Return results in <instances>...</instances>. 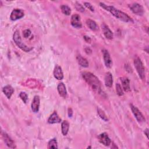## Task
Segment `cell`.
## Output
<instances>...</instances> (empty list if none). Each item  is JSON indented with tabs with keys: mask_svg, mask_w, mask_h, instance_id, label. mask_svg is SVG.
<instances>
[{
	"mask_svg": "<svg viewBox=\"0 0 149 149\" xmlns=\"http://www.w3.org/2000/svg\"><path fill=\"white\" fill-rule=\"evenodd\" d=\"M81 75L84 80L91 87L93 90L98 94H102V93H103L101 83L96 76L88 72H82Z\"/></svg>",
	"mask_w": 149,
	"mask_h": 149,
	"instance_id": "cell-1",
	"label": "cell"
},
{
	"mask_svg": "<svg viewBox=\"0 0 149 149\" xmlns=\"http://www.w3.org/2000/svg\"><path fill=\"white\" fill-rule=\"evenodd\" d=\"M100 5L101 7H102L105 10L108 11L110 12L113 16H115L116 18L119 19L120 20H122L124 22H133V19L126 13L123 12L122 11L115 8V7L112 6H108L104 3L103 2H100Z\"/></svg>",
	"mask_w": 149,
	"mask_h": 149,
	"instance_id": "cell-2",
	"label": "cell"
},
{
	"mask_svg": "<svg viewBox=\"0 0 149 149\" xmlns=\"http://www.w3.org/2000/svg\"><path fill=\"white\" fill-rule=\"evenodd\" d=\"M13 39L15 43L22 51H23L24 52H29L33 49V48L27 46L25 44H24L22 42L19 31L16 30L15 31V33H13Z\"/></svg>",
	"mask_w": 149,
	"mask_h": 149,
	"instance_id": "cell-3",
	"label": "cell"
},
{
	"mask_svg": "<svg viewBox=\"0 0 149 149\" xmlns=\"http://www.w3.org/2000/svg\"><path fill=\"white\" fill-rule=\"evenodd\" d=\"M134 65L139 77L141 80H144L145 79V68L143 64V62L139 58L136 57L134 59Z\"/></svg>",
	"mask_w": 149,
	"mask_h": 149,
	"instance_id": "cell-4",
	"label": "cell"
},
{
	"mask_svg": "<svg viewBox=\"0 0 149 149\" xmlns=\"http://www.w3.org/2000/svg\"><path fill=\"white\" fill-rule=\"evenodd\" d=\"M130 108L132 111V113L134 115L137 121L139 123L144 122L146 121V119H145L144 116H143V115L142 114V113L140 112V111L136 107L133 105V104H130Z\"/></svg>",
	"mask_w": 149,
	"mask_h": 149,
	"instance_id": "cell-5",
	"label": "cell"
},
{
	"mask_svg": "<svg viewBox=\"0 0 149 149\" xmlns=\"http://www.w3.org/2000/svg\"><path fill=\"white\" fill-rule=\"evenodd\" d=\"M129 6L133 13L139 16H142L144 14V9L139 3H133L132 5H129Z\"/></svg>",
	"mask_w": 149,
	"mask_h": 149,
	"instance_id": "cell-6",
	"label": "cell"
},
{
	"mask_svg": "<svg viewBox=\"0 0 149 149\" xmlns=\"http://www.w3.org/2000/svg\"><path fill=\"white\" fill-rule=\"evenodd\" d=\"M24 12L20 9H14L10 15V19L12 21L20 19L24 16Z\"/></svg>",
	"mask_w": 149,
	"mask_h": 149,
	"instance_id": "cell-7",
	"label": "cell"
},
{
	"mask_svg": "<svg viewBox=\"0 0 149 149\" xmlns=\"http://www.w3.org/2000/svg\"><path fill=\"white\" fill-rule=\"evenodd\" d=\"M70 23H71V25L74 28H77V29L81 28L82 26V24H81L80 15L78 14L73 15L71 17Z\"/></svg>",
	"mask_w": 149,
	"mask_h": 149,
	"instance_id": "cell-8",
	"label": "cell"
},
{
	"mask_svg": "<svg viewBox=\"0 0 149 149\" xmlns=\"http://www.w3.org/2000/svg\"><path fill=\"white\" fill-rule=\"evenodd\" d=\"M102 53L103 59H104L105 66L108 68H111L112 66V61L111 58L109 53L107 49H105L102 50Z\"/></svg>",
	"mask_w": 149,
	"mask_h": 149,
	"instance_id": "cell-9",
	"label": "cell"
},
{
	"mask_svg": "<svg viewBox=\"0 0 149 149\" xmlns=\"http://www.w3.org/2000/svg\"><path fill=\"white\" fill-rule=\"evenodd\" d=\"M98 139L100 143L105 146H109L111 143V140L105 132L102 133L98 136Z\"/></svg>",
	"mask_w": 149,
	"mask_h": 149,
	"instance_id": "cell-10",
	"label": "cell"
},
{
	"mask_svg": "<svg viewBox=\"0 0 149 149\" xmlns=\"http://www.w3.org/2000/svg\"><path fill=\"white\" fill-rule=\"evenodd\" d=\"M2 138L3 139V141H4L5 143L6 144V145L8 147H9L10 148H16V144H15L14 141L9 136V135L7 133H6L5 132H2Z\"/></svg>",
	"mask_w": 149,
	"mask_h": 149,
	"instance_id": "cell-11",
	"label": "cell"
},
{
	"mask_svg": "<svg viewBox=\"0 0 149 149\" xmlns=\"http://www.w3.org/2000/svg\"><path fill=\"white\" fill-rule=\"evenodd\" d=\"M40 97L38 95H35L33 98V100L31 104V110L33 111V112L37 113L38 112L39 108H40Z\"/></svg>",
	"mask_w": 149,
	"mask_h": 149,
	"instance_id": "cell-12",
	"label": "cell"
},
{
	"mask_svg": "<svg viewBox=\"0 0 149 149\" xmlns=\"http://www.w3.org/2000/svg\"><path fill=\"white\" fill-rule=\"evenodd\" d=\"M54 77L57 80H62L63 78V73L62 70V68L60 66L56 65L55 66V68L54 69Z\"/></svg>",
	"mask_w": 149,
	"mask_h": 149,
	"instance_id": "cell-13",
	"label": "cell"
},
{
	"mask_svg": "<svg viewBox=\"0 0 149 149\" xmlns=\"http://www.w3.org/2000/svg\"><path fill=\"white\" fill-rule=\"evenodd\" d=\"M102 27V30L104 33V35L105 36V37L109 40H111L113 38V33L112 32V31L110 30V29L109 28V27L105 23H103L101 26Z\"/></svg>",
	"mask_w": 149,
	"mask_h": 149,
	"instance_id": "cell-14",
	"label": "cell"
},
{
	"mask_svg": "<svg viewBox=\"0 0 149 149\" xmlns=\"http://www.w3.org/2000/svg\"><path fill=\"white\" fill-rule=\"evenodd\" d=\"M48 123L49 124H54L60 123L61 122V118H59L56 111H54L48 119Z\"/></svg>",
	"mask_w": 149,
	"mask_h": 149,
	"instance_id": "cell-15",
	"label": "cell"
},
{
	"mask_svg": "<svg viewBox=\"0 0 149 149\" xmlns=\"http://www.w3.org/2000/svg\"><path fill=\"white\" fill-rule=\"evenodd\" d=\"M57 90L59 93V95L63 98L67 97V91L66 89L65 85L63 83H60L57 86Z\"/></svg>",
	"mask_w": 149,
	"mask_h": 149,
	"instance_id": "cell-16",
	"label": "cell"
},
{
	"mask_svg": "<svg viewBox=\"0 0 149 149\" xmlns=\"http://www.w3.org/2000/svg\"><path fill=\"white\" fill-rule=\"evenodd\" d=\"M120 80L122 82V88L126 92H128L130 90V80L126 77H122L120 78Z\"/></svg>",
	"mask_w": 149,
	"mask_h": 149,
	"instance_id": "cell-17",
	"label": "cell"
},
{
	"mask_svg": "<svg viewBox=\"0 0 149 149\" xmlns=\"http://www.w3.org/2000/svg\"><path fill=\"white\" fill-rule=\"evenodd\" d=\"M2 91L4 93V94L6 95V97L9 99L10 98L12 95L13 94L14 92L13 88L10 86V85H6L2 88Z\"/></svg>",
	"mask_w": 149,
	"mask_h": 149,
	"instance_id": "cell-18",
	"label": "cell"
},
{
	"mask_svg": "<svg viewBox=\"0 0 149 149\" xmlns=\"http://www.w3.org/2000/svg\"><path fill=\"white\" fill-rule=\"evenodd\" d=\"M105 84L107 87H111L113 84V77L112 74L110 72H107L104 77Z\"/></svg>",
	"mask_w": 149,
	"mask_h": 149,
	"instance_id": "cell-19",
	"label": "cell"
},
{
	"mask_svg": "<svg viewBox=\"0 0 149 149\" xmlns=\"http://www.w3.org/2000/svg\"><path fill=\"white\" fill-rule=\"evenodd\" d=\"M86 24L88 28L93 31H96L98 30V26L96 22L90 19H88L86 20Z\"/></svg>",
	"mask_w": 149,
	"mask_h": 149,
	"instance_id": "cell-20",
	"label": "cell"
},
{
	"mask_svg": "<svg viewBox=\"0 0 149 149\" xmlns=\"http://www.w3.org/2000/svg\"><path fill=\"white\" fill-rule=\"evenodd\" d=\"M78 63L83 68H87L88 66V62L87 60L81 55H77L76 57Z\"/></svg>",
	"mask_w": 149,
	"mask_h": 149,
	"instance_id": "cell-21",
	"label": "cell"
},
{
	"mask_svg": "<svg viewBox=\"0 0 149 149\" xmlns=\"http://www.w3.org/2000/svg\"><path fill=\"white\" fill-rule=\"evenodd\" d=\"M69 129V123L68 120H63L61 123V130L63 136L67 135Z\"/></svg>",
	"mask_w": 149,
	"mask_h": 149,
	"instance_id": "cell-22",
	"label": "cell"
},
{
	"mask_svg": "<svg viewBox=\"0 0 149 149\" xmlns=\"http://www.w3.org/2000/svg\"><path fill=\"white\" fill-rule=\"evenodd\" d=\"M48 148H58V143L55 138L51 139L48 143Z\"/></svg>",
	"mask_w": 149,
	"mask_h": 149,
	"instance_id": "cell-23",
	"label": "cell"
},
{
	"mask_svg": "<svg viewBox=\"0 0 149 149\" xmlns=\"http://www.w3.org/2000/svg\"><path fill=\"white\" fill-rule=\"evenodd\" d=\"M61 9L62 12L64 15H67V16L70 15V13H71V9H70V8L68 6L65 5H61Z\"/></svg>",
	"mask_w": 149,
	"mask_h": 149,
	"instance_id": "cell-24",
	"label": "cell"
},
{
	"mask_svg": "<svg viewBox=\"0 0 149 149\" xmlns=\"http://www.w3.org/2000/svg\"><path fill=\"white\" fill-rule=\"evenodd\" d=\"M97 113H98V116H99L102 120H104L105 121V122H108V118L107 116L106 115V114L105 113V112H104L102 109H101L99 108H97Z\"/></svg>",
	"mask_w": 149,
	"mask_h": 149,
	"instance_id": "cell-25",
	"label": "cell"
},
{
	"mask_svg": "<svg viewBox=\"0 0 149 149\" xmlns=\"http://www.w3.org/2000/svg\"><path fill=\"white\" fill-rule=\"evenodd\" d=\"M116 93L119 96H122L124 94L123 88L121 87V86L119 83L116 84Z\"/></svg>",
	"mask_w": 149,
	"mask_h": 149,
	"instance_id": "cell-26",
	"label": "cell"
},
{
	"mask_svg": "<svg viewBox=\"0 0 149 149\" xmlns=\"http://www.w3.org/2000/svg\"><path fill=\"white\" fill-rule=\"evenodd\" d=\"M19 97L24 104H26L28 100V95L25 92H21L19 94Z\"/></svg>",
	"mask_w": 149,
	"mask_h": 149,
	"instance_id": "cell-27",
	"label": "cell"
},
{
	"mask_svg": "<svg viewBox=\"0 0 149 149\" xmlns=\"http://www.w3.org/2000/svg\"><path fill=\"white\" fill-rule=\"evenodd\" d=\"M75 8L76 9L79 11V12H83L84 11V8H83V6L79 3L78 2H76V5H75Z\"/></svg>",
	"mask_w": 149,
	"mask_h": 149,
	"instance_id": "cell-28",
	"label": "cell"
},
{
	"mask_svg": "<svg viewBox=\"0 0 149 149\" xmlns=\"http://www.w3.org/2000/svg\"><path fill=\"white\" fill-rule=\"evenodd\" d=\"M84 5L87 8H88L89 10H90L91 12H94V7L93 6V5H92L90 3L85 2H84Z\"/></svg>",
	"mask_w": 149,
	"mask_h": 149,
	"instance_id": "cell-29",
	"label": "cell"
},
{
	"mask_svg": "<svg viewBox=\"0 0 149 149\" xmlns=\"http://www.w3.org/2000/svg\"><path fill=\"white\" fill-rule=\"evenodd\" d=\"M31 31H30V29H26L24 30L23 32V35L24 38H28L31 35Z\"/></svg>",
	"mask_w": 149,
	"mask_h": 149,
	"instance_id": "cell-30",
	"label": "cell"
},
{
	"mask_svg": "<svg viewBox=\"0 0 149 149\" xmlns=\"http://www.w3.org/2000/svg\"><path fill=\"white\" fill-rule=\"evenodd\" d=\"M84 50H85V52H86V53L87 54H91V52H92V50H91V48H89V47H86V48H84Z\"/></svg>",
	"mask_w": 149,
	"mask_h": 149,
	"instance_id": "cell-31",
	"label": "cell"
},
{
	"mask_svg": "<svg viewBox=\"0 0 149 149\" xmlns=\"http://www.w3.org/2000/svg\"><path fill=\"white\" fill-rule=\"evenodd\" d=\"M84 40L87 42H88V43H90L91 42V38L89 37H88V36H84Z\"/></svg>",
	"mask_w": 149,
	"mask_h": 149,
	"instance_id": "cell-32",
	"label": "cell"
},
{
	"mask_svg": "<svg viewBox=\"0 0 149 149\" xmlns=\"http://www.w3.org/2000/svg\"><path fill=\"white\" fill-rule=\"evenodd\" d=\"M68 116H69V118L72 116V115H73V111H72V108H68Z\"/></svg>",
	"mask_w": 149,
	"mask_h": 149,
	"instance_id": "cell-33",
	"label": "cell"
},
{
	"mask_svg": "<svg viewBox=\"0 0 149 149\" xmlns=\"http://www.w3.org/2000/svg\"><path fill=\"white\" fill-rule=\"evenodd\" d=\"M144 134L146 136L147 138H148V129L147 128L144 130Z\"/></svg>",
	"mask_w": 149,
	"mask_h": 149,
	"instance_id": "cell-34",
	"label": "cell"
}]
</instances>
